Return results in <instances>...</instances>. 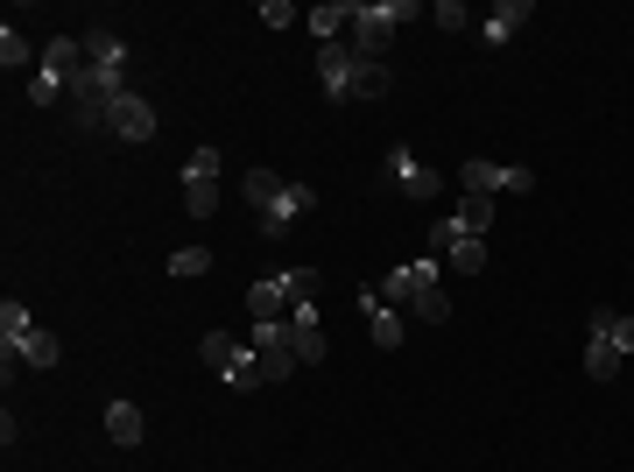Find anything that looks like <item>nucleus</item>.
Returning <instances> with one entry per match:
<instances>
[{
    "instance_id": "1",
    "label": "nucleus",
    "mask_w": 634,
    "mask_h": 472,
    "mask_svg": "<svg viewBox=\"0 0 634 472\" xmlns=\"http://www.w3.org/2000/svg\"><path fill=\"white\" fill-rule=\"evenodd\" d=\"M402 22H416V0H353V29H345V43H353L360 56H388Z\"/></svg>"
},
{
    "instance_id": "2",
    "label": "nucleus",
    "mask_w": 634,
    "mask_h": 472,
    "mask_svg": "<svg viewBox=\"0 0 634 472\" xmlns=\"http://www.w3.org/2000/svg\"><path fill=\"white\" fill-rule=\"evenodd\" d=\"M374 290H381V304H409V311H416L423 296H437L445 282H437V261H430V254H416V261H402V269H388Z\"/></svg>"
},
{
    "instance_id": "3",
    "label": "nucleus",
    "mask_w": 634,
    "mask_h": 472,
    "mask_svg": "<svg viewBox=\"0 0 634 472\" xmlns=\"http://www.w3.org/2000/svg\"><path fill=\"white\" fill-rule=\"evenodd\" d=\"M353 64H360V50L345 43V35H339V43H318V78H324V99H332V106L353 99Z\"/></svg>"
},
{
    "instance_id": "4",
    "label": "nucleus",
    "mask_w": 634,
    "mask_h": 472,
    "mask_svg": "<svg viewBox=\"0 0 634 472\" xmlns=\"http://www.w3.org/2000/svg\"><path fill=\"white\" fill-rule=\"evenodd\" d=\"M430 248L445 254V269H458V275H479V269H487V248H479L472 233H458V219H437V225H430Z\"/></svg>"
},
{
    "instance_id": "5",
    "label": "nucleus",
    "mask_w": 634,
    "mask_h": 472,
    "mask_svg": "<svg viewBox=\"0 0 634 472\" xmlns=\"http://www.w3.org/2000/svg\"><path fill=\"white\" fill-rule=\"evenodd\" d=\"M466 191H479V198H493V191H536V177L522 162H487V156H472L466 162Z\"/></svg>"
},
{
    "instance_id": "6",
    "label": "nucleus",
    "mask_w": 634,
    "mask_h": 472,
    "mask_svg": "<svg viewBox=\"0 0 634 472\" xmlns=\"http://www.w3.org/2000/svg\"><path fill=\"white\" fill-rule=\"evenodd\" d=\"M106 135H121V141H148V135H156V106H148L142 92H121V99L106 106Z\"/></svg>"
},
{
    "instance_id": "7",
    "label": "nucleus",
    "mask_w": 634,
    "mask_h": 472,
    "mask_svg": "<svg viewBox=\"0 0 634 472\" xmlns=\"http://www.w3.org/2000/svg\"><path fill=\"white\" fill-rule=\"evenodd\" d=\"M254 353H261V367H268V381H282V374H297V338H290V317L282 325H254Z\"/></svg>"
},
{
    "instance_id": "8",
    "label": "nucleus",
    "mask_w": 634,
    "mask_h": 472,
    "mask_svg": "<svg viewBox=\"0 0 634 472\" xmlns=\"http://www.w3.org/2000/svg\"><path fill=\"white\" fill-rule=\"evenodd\" d=\"M388 177H395V183H402V191H409L416 204H423V198H437V191H445V177H437V169H430V162H416V156H409V148H388Z\"/></svg>"
},
{
    "instance_id": "9",
    "label": "nucleus",
    "mask_w": 634,
    "mask_h": 472,
    "mask_svg": "<svg viewBox=\"0 0 634 472\" xmlns=\"http://www.w3.org/2000/svg\"><path fill=\"white\" fill-rule=\"evenodd\" d=\"M311 204H318V191H311V183H290V191L276 198V212H261V240H282V233H290V225H297L303 212H311Z\"/></svg>"
},
{
    "instance_id": "10",
    "label": "nucleus",
    "mask_w": 634,
    "mask_h": 472,
    "mask_svg": "<svg viewBox=\"0 0 634 472\" xmlns=\"http://www.w3.org/2000/svg\"><path fill=\"white\" fill-rule=\"evenodd\" d=\"M290 311H297V304H290V290H282V275H268V282L247 290V317H254V325H282Z\"/></svg>"
},
{
    "instance_id": "11",
    "label": "nucleus",
    "mask_w": 634,
    "mask_h": 472,
    "mask_svg": "<svg viewBox=\"0 0 634 472\" xmlns=\"http://www.w3.org/2000/svg\"><path fill=\"white\" fill-rule=\"evenodd\" d=\"M79 43H85V64H92V71H113V78H127V43H121L113 29H85Z\"/></svg>"
},
{
    "instance_id": "12",
    "label": "nucleus",
    "mask_w": 634,
    "mask_h": 472,
    "mask_svg": "<svg viewBox=\"0 0 634 472\" xmlns=\"http://www.w3.org/2000/svg\"><path fill=\"white\" fill-rule=\"evenodd\" d=\"M360 311H367V338L381 353H395L402 346V317H395V304H381V290H367L360 296Z\"/></svg>"
},
{
    "instance_id": "13",
    "label": "nucleus",
    "mask_w": 634,
    "mask_h": 472,
    "mask_svg": "<svg viewBox=\"0 0 634 472\" xmlns=\"http://www.w3.org/2000/svg\"><path fill=\"white\" fill-rule=\"evenodd\" d=\"M290 338H297V360L318 367L324 360V325H318V304H297L290 311Z\"/></svg>"
},
{
    "instance_id": "14",
    "label": "nucleus",
    "mask_w": 634,
    "mask_h": 472,
    "mask_svg": "<svg viewBox=\"0 0 634 472\" xmlns=\"http://www.w3.org/2000/svg\"><path fill=\"white\" fill-rule=\"evenodd\" d=\"M585 332H606L613 353H621V360H634V317H627V311H606V304H600V311L585 317Z\"/></svg>"
},
{
    "instance_id": "15",
    "label": "nucleus",
    "mask_w": 634,
    "mask_h": 472,
    "mask_svg": "<svg viewBox=\"0 0 634 472\" xmlns=\"http://www.w3.org/2000/svg\"><path fill=\"white\" fill-rule=\"evenodd\" d=\"M282 191H290V183H282L276 169H247V177H240V198L254 204V219H261V212H276V198H282Z\"/></svg>"
},
{
    "instance_id": "16",
    "label": "nucleus",
    "mask_w": 634,
    "mask_h": 472,
    "mask_svg": "<svg viewBox=\"0 0 634 472\" xmlns=\"http://www.w3.org/2000/svg\"><path fill=\"white\" fill-rule=\"evenodd\" d=\"M388 56H360L353 64V99H388Z\"/></svg>"
},
{
    "instance_id": "17",
    "label": "nucleus",
    "mask_w": 634,
    "mask_h": 472,
    "mask_svg": "<svg viewBox=\"0 0 634 472\" xmlns=\"http://www.w3.org/2000/svg\"><path fill=\"white\" fill-rule=\"evenodd\" d=\"M303 22H311V35H318V43H339V35L353 29V8H345V0H324V8H311V14H303Z\"/></svg>"
},
{
    "instance_id": "18",
    "label": "nucleus",
    "mask_w": 634,
    "mask_h": 472,
    "mask_svg": "<svg viewBox=\"0 0 634 472\" xmlns=\"http://www.w3.org/2000/svg\"><path fill=\"white\" fill-rule=\"evenodd\" d=\"M585 374L592 381H613V374H621V353H613L606 332H585Z\"/></svg>"
},
{
    "instance_id": "19",
    "label": "nucleus",
    "mask_w": 634,
    "mask_h": 472,
    "mask_svg": "<svg viewBox=\"0 0 634 472\" xmlns=\"http://www.w3.org/2000/svg\"><path fill=\"white\" fill-rule=\"evenodd\" d=\"M106 438L121 444V451H134V444H142V409H134V402H113V409H106Z\"/></svg>"
},
{
    "instance_id": "20",
    "label": "nucleus",
    "mask_w": 634,
    "mask_h": 472,
    "mask_svg": "<svg viewBox=\"0 0 634 472\" xmlns=\"http://www.w3.org/2000/svg\"><path fill=\"white\" fill-rule=\"evenodd\" d=\"M522 22H529V0H501V8L487 14V43H515Z\"/></svg>"
},
{
    "instance_id": "21",
    "label": "nucleus",
    "mask_w": 634,
    "mask_h": 472,
    "mask_svg": "<svg viewBox=\"0 0 634 472\" xmlns=\"http://www.w3.org/2000/svg\"><path fill=\"white\" fill-rule=\"evenodd\" d=\"M226 388H240V395H247V388H268V367H261L254 346H240V360L226 367Z\"/></svg>"
},
{
    "instance_id": "22",
    "label": "nucleus",
    "mask_w": 634,
    "mask_h": 472,
    "mask_svg": "<svg viewBox=\"0 0 634 472\" xmlns=\"http://www.w3.org/2000/svg\"><path fill=\"white\" fill-rule=\"evenodd\" d=\"M198 360H205V367H219V374H226V367H233V360H240V338H233V332H205V338H198Z\"/></svg>"
},
{
    "instance_id": "23",
    "label": "nucleus",
    "mask_w": 634,
    "mask_h": 472,
    "mask_svg": "<svg viewBox=\"0 0 634 472\" xmlns=\"http://www.w3.org/2000/svg\"><path fill=\"white\" fill-rule=\"evenodd\" d=\"M451 219H458V233H472V240H479V233H487V225H493V198H479V191H466V204H458Z\"/></svg>"
},
{
    "instance_id": "24",
    "label": "nucleus",
    "mask_w": 634,
    "mask_h": 472,
    "mask_svg": "<svg viewBox=\"0 0 634 472\" xmlns=\"http://www.w3.org/2000/svg\"><path fill=\"white\" fill-rule=\"evenodd\" d=\"M14 353H22V367H56V353H64V346H56V332H43V325H35V332H29Z\"/></svg>"
},
{
    "instance_id": "25",
    "label": "nucleus",
    "mask_w": 634,
    "mask_h": 472,
    "mask_svg": "<svg viewBox=\"0 0 634 472\" xmlns=\"http://www.w3.org/2000/svg\"><path fill=\"white\" fill-rule=\"evenodd\" d=\"M0 64H8V71H29V64H35V50H29V35H22V29H14V22H8V29H0ZM29 78H35V71H29Z\"/></svg>"
},
{
    "instance_id": "26",
    "label": "nucleus",
    "mask_w": 634,
    "mask_h": 472,
    "mask_svg": "<svg viewBox=\"0 0 634 472\" xmlns=\"http://www.w3.org/2000/svg\"><path fill=\"white\" fill-rule=\"evenodd\" d=\"M29 332H35V317H29V304H14V296H8V304H0V346H22Z\"/></svg>"
},
{
    "instance_id": "27",
    "label": "nucleus",
    "mask_w": 634,
    "mask_h": 472,
    "mask_svg": "<svg viewBox=\"0 0 634 472\" xmlns=\"http://www.w3.org/2000/svg\"><path fill=\"white\" fill-rule=\"evenodd\" d=\"M184 183H219V148H211V141H198L184 156Z\"/></svg>"
},
{
    "instance_id": "28",
    "label": "nucleus",
    "mask_w": 634,
    "mask_h": 472,
    "mask_svg": "<svg viewBox=\"0 0 634 472\" xmlns=\"http://www.w3.org/2000/svg\"><path fill=\"white\" fill-rule=\"evenodd\" d=\"M184 212L211 219V212H219V183H184Z\"/></svg>"
},
{
    "instance_id": "29",
    "label": "nucleus",
    "mask_w": 634,
    "mask_h": 472,
    "mask_svg": "<svg viewBox=\"0 0 634 472\" xmlns=\"http://www.w3.org/2000/svg\"><path fill=\"white\" fill-rule=\"evenodd\" d=\"M205 269H211V248H177V254H169V275H177V282L205 275Z\"/></svg>"
},
{
    "instance_id": "30",
    "label": "nucleus",
    "mask_w": 634,
    "mask_h": 472,
    "mask_svg": "<svg viewBox=\"0 0 634 472\" xmlns=\"http://www.w3.org/2000/svg\"><path fill=\"white\" fill-rule=\"evenodd\" d=\"M29 99H35V106H56V99H64V78L35 64V78H29Z\"/></svg>"
},
{
    "instance_id": "31",
    "label": "nucleus",
    "mask_w": 634,
    "mask_h": 472,
    "mask_svg": "<svg viewBox=\"0 0 634 472\" xmlns=\"http://www.w3.org/2000/svg\"><path fill=\"white\" fill-rule=\"evenodd\" d=\"M282 290H290V304H311V296H318V269H282Z\"/></svg>"
},
{
    "instance_id": "32",
    "label": "nucleus",
    "mask_w": 634,
    "mask_h": 472,
    "mask_svg": "<svg viewBox=\"0 0 634 472\" xmlns=\"http://www.w3.org/2000/svg\"><path fill=\"white\" fill-rule=\"evenodd\" d=\"M261 22L268 29H297V8H290V0H261Z\"/></svg>"
},
{
    "instance_id": "33",
    "label": "nucleus",
    "mask_w": 634,
    "mask_h": 472,
    "mask_svg": "<svg viewBox=\"0 0 634 472\" xmlns=\"http://www.w3.org/2000/svg\"><path fill=\"white\" fill-rule=\"evenodd\" d=\"M416 317H423V325H445V317H451V296H445V290H437V296H423Z\"/></svg>"
},
{
    "instance_id": "34",
    "label": "nucleus",
    "mask_w": 634,
    "mask_h": 472,
    "mask_svg": "<svg viewBox=\"0 0 634 472\" xmlns=\"http://www.w3.org/2000/svg\"><path fill=\"white\" fill-rule=\"evenodd\" d=\"M430 22H437V29H466V22H472V14H466V8H458V0H437V8H430Z\"/></svg>"
}]
</instances>
